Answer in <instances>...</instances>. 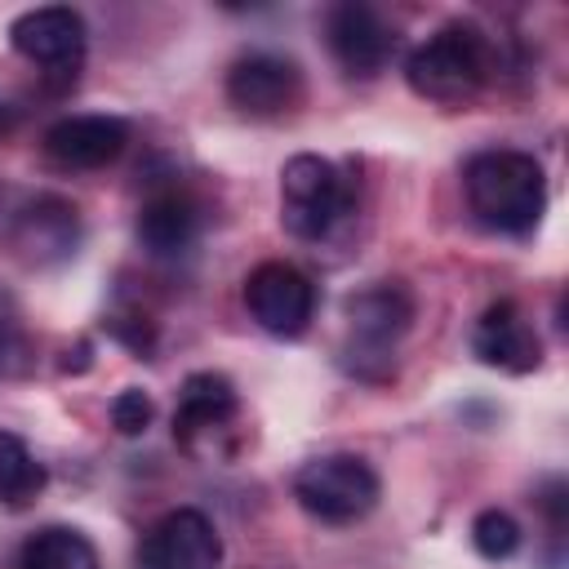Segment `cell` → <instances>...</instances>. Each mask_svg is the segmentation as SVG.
<instances>
[{"mask_svg": "<svg viewBox=\"0 0 569 569\" xmlns=\"http://www.w3.org/2000/svg\"><path fill=\"white\" fill-rule=\"evenodd\" d=\"M462 191L471 213L502 236H529L547 213V173L516 147L476 151L462 169Z\"/></svg>", "mask_w": 569, "mask_h": 569, "instance_id": "cell-1", "label": "cell"}, {"mask_svg": "<svg viewBox=\"0 0 569 569\" xmlns=\"http://www.w3.org/2000/svg\"><path fill=\"white\" fill-rule=\"evenodd\" d=\"M498 58H493V40L467 22V18H453L445 22L440 31H431L409 58H405V80L418 98L427 102H471L489 76H493Z\"/></svg>", "mask_w": 569, "mask_h": 569, "instance_id": "cell-2", "label": "cell"}, {"mask_svg": "<svg viewBox=\"0 0 569 569\" xmlns=\"http://www.w3.org/2000/svg\"><path fill=\"white\" fill-rule=\"evenodd\" d=\"M382 480L360 453H320L298 467L293 498L307 516L325 525H356L378 507Z\"/></svg>", "mask_w": 569, "mask_h": 569, "instance_id": "cell-3", "label": "cell"}, {"mask_svg": "<svg viewBox=\"0 0 569 569\" xmlns=\"http://www.w3.org/2000/svg\"><path fill=\"white\" fill-rule=\"evenodd\" d=\"M351 187L325 156H289L280 169V222L298 240H320L333 231V222L347 213Z\"/></svg>", "mask_w": 569, "mask_h": 569, "instance_id": "cell-4", "label": "cell"}, {"mask_svg": "<svg viewBox=\"0 0 569 569\" xmlns=\"http://www.w3.org/2000/svg\"><path fill=\"white\" fill-rule=\"evenodd\" d=\"M413 325V293L405 284H369L347 298V329H351V369L369 378V360L391 373V347Z\"/></svg>", "mask_w": 569, "mask_h": 569, "instance_id": "cell-5", "label": "cell"}, {"mask_svg": "<svg viewBox=\"0 0 569 569\" xmlns=\"http://www.w3.org/2000/svg\"><path fill=\"white\" fill-rule=\"evenodd\" d=\"M4 244L22 267H53L67 262L80 244V209L62 196H31L4 222Z\"/></svg>", "mask_w": 569, "mask_h": 569, "instance_id": "cell-6", "label": "cell"}, {"mask_svg": "<svg viewBox=\"0 0 569 569\" xmlns=\"http://www.w3.org/2000/svg\"><path fill=\"white\" fill-rule=\"evenodd\" d=\"M244 307L271 338H298L316 316V284L293 262H258L244 280Z\"/></svg>", "mask_w": 569, "mask_h": 569, "instance_id": "cell-7", "label": "cell"}, {"mask_svg": "<svg viewBox=\"0 0 569 569\" xmlns=\"http://www.w3.org/2000/svg\"><path fill=\"white\" fill-rule=\"evenodd\" d=\"M325 40L338 67L360 80L378 76L396 53V31L373 4H360V0H342L325 13Z\"/></svg>", "mask_w": 569, "mask_h": 569, "instance_id": "cell-8", "label": "cell"}, {"mask_svg": "<svg viewBox=\"0 0 569 569\" xmlns=\"http://www.w3.org/2000/svg\"><path fill=\"white\" fill-rule=\"evenodd\" d=\"M227 102L253 120L284 116L302 102V71L280 53H244L227 71Z\"/></svg>", "mask_w": 569, "mask_h": 569, "instance_id": "cell-9", "label": "cell"}, {"mask_svg": "<svg viewBox=\"0 0 569 569\" xmlns=\"http://www.w3.org/2000/svg\"><path fill=\"white\" fill-rule=\"evenodd\" d=\"M138 556H142V569H218L222 538L204 511L178 507L147 529Z\"/></svg>", "mask_w": 569, "mask_h": 569, "instance_id": "cell-10", "label": "cell"}, {"mask_svg": "<svg viewBox=\"0 0 569 569\" xmlns=\"http://www.w3.org/2000/svg\"><path fill=\"white\" fill-rule=\"evenodd\" d=\"M84 18L71 9V4H40V9H27L9 22V44L36 62V67H58V71H76L80 58H84Z\"/></svg>", "mask_w": 569, "mask_h": 569, "instance_id": "cell-11", "label": "cell"}, {"mask_svg": "<svg viewBox=\"0 0 569 569\" xmlns=\"http://www.w3.org/2000/svg\"><path fill=\"white\" fill-rule=\"evenodd\" d=\"M471 351L480 365L502 369V373H533L542 365V342L511 298H498L493 307L480 311L471 329Z\"/></svg>", "mask_w": 569, "mask_h": 569, "instance_id": "cell-12", "label": "cell"}, {"mask_svg": "<svg viewBox=\"0 0 569 569\" xmlns=\"http://www.w3.org/2000/svg\"><path fill=\"white\" fill-rule=\"evenodd\" d=\"M129 147V120L120 116H62L44 129V156L58 169H102Z\"/></svg>", "mask_w": 569, "mask_h": 569, "instance_id": "cell-13", "label": "cell"}, {"mask_svg": "<svg viewBox=\"0 0 569 569\" xmlns=\"http://www.w3.org/2000/svg\"><path fill=\"white\" fill-rule=\"evenodd\" d=\"M200 236V204L178 191V187H164V191H151L138 209V240L147 253L156 258H178L196 244Z\"/></svg>", "mask_w": 569, "mask_h": 569, "instance_id": "cell-14", "label": "cell"}, {"mask_svg": "<svg viewBox=\"0 0 569 569\" xmlns=\"http://www.w3.org/2000/svg\"><path fill=\"white\" fill-rule=\"evenodd\" d=\"M236 409H240V396L227 373H213V369L187 373L178 391V409H173V436L191 445L204 431H222L236 418Z\"/></svg>", "mask_w": 569, "mask_h": 569, "instance_id": "cell-15", "label": "cell"}, {"mask_svg": "<svg viewBox=\"0 0 569 569\" xmlns=\"http://www.w3.org/2000/svg\"><path fill=\"white\" fill-rule=\"evenodd\" d=\"M22 569H102L93 542L71 525H44L22 542Z\"/></svg>", "mask_w": 569, "mask_h": 569, "instance_id": "cell-16", "label": "cell"}, {"mask_svg": "<svg viewBox=\"0 0 569 569\" xmlns=\"http://www.w3.org/2000/svg\"><path fill=\"white\" fill-rule=\"evenodd\" d=\"M44 467L36 462V453L27 449L22 436L0 431V502L4 507H27L40 489H44Z\"/></svg>", "mask_w": 569, "mask_h": 569, "instance_id": "cell-17", "label": "cell"}, {"mask_svg": "<svg viewBox=\"0 0 569 569\" xmlns=\"http://www.w3.org/2000/svg\"><path fill=\"white\" fill-rule=\"evenodd\" d=\"M471 547L485 556V560H511L516 547H520V525L511 511L502 507H485L476 520H471Z\"/></svg>", "mask_w": 569, "mask_h": 569, "instance_id": "cell-18", "label": "cell"}, {"mask_svg": "<svg viewBox=\"0 0 569 569\" xmlns=\"http://www.w3.org/2000/svg\"><path fill=\"white\" fill-rule=\"evenodd\" d=\"M151 396L142 391V387H124L116 400H111V427L120 431V436H142L147 427H151Z\"/></svg>", "mask_w": 569, "mask_h": 569, "instance_id": "cell-19", "label": "cell"}, {"mask_svg": "<svg viewBox=\"0 0 569 569\" xmlns=\"http://www.w3.org/2000/svg\"><path fill=\"white\" fill-rule=\"evenodd\" d=\"M107 329H111V338H120V342L133 347L138 356H147L151 342H156V329H151L147 316H107Z\"/></svg>", "mask_w": 569, "mask_h": 569, "instance_id": "cell-20", "label": "cell"}, {"mask_svg": "<svg viewBox=\"0 0 569 569\" xmlns=\"http://www.w3.org/2000/svg\"><path fill=\"white\" fill-rule=\"evenodd\" d=\"M9 129H13V111L0 102V133H9Z\"/></svg>", "mask_w": 569, "mask_h": 569, "instance_id": "cell-21", "label": "cell"}]
</instances>
